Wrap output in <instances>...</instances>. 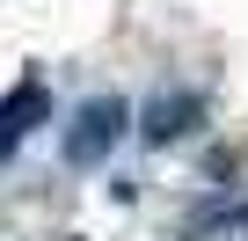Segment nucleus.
Listing matches in <instances>:
<instances>
[{
    "label": "nucleus",
    "mask_w": 248,
    "mask_h": 241,
    "mask_svg": "<svg viewBox=\"0 0 248 241\" xmlns=\"http://www.w3.org/2000/svg\"><path fill=\"white\" fill-rule=\"evenodd\" d=\"M124 125H132V110H124V95H95V102H80V117L66 125L59 154H66L73 168H102V161H109V146L124 139Z\"/></svg>",
    "instance_id": "1"
},
{
    "label": "nucleus",
    "mask_w": 248,
    "mask_h": 241,
    "mask_svg": "<svg viewBox=\"0 0 248 241\" xmlns=\"http://www.w3.org/2000/svg\"><path fill=\"white\" fill-rule=\"evenodd\" d=\"M197 117H204V102H197L190 88H175V95H154V102H146V125H139V132H146L154 146H168V139H183V132L197 125Z\"/></svg>",
    "instance_id": "2"
},
{
    "label": "nucleus",
    "mask_w": 248,
    "mask_h": 241,
    "mask_svg": "<svg viewBox=\"0 0 248 241\" xmlns=\"http://www.w3.org/2000/svg\"><path fill=\"white\" fill-rule=\"evenodd\" d=\"M37 117H44V80H22L8 102H0V154H15V146L30 139Z\"/></svg>",
    "instance_id": "3"
}]
</instances>
